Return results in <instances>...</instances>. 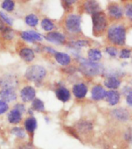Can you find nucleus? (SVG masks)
I'll use <instances>...</instances> for the list:
<instances>
[{"label":"nucleus","mask_w":132,"mask_h":149,"mask_svg":"<svg viewBox=\"0 0 132 149\" xmlns=\"http://www.w3.org/2000/svg\"><path fill=\"white\" fill-rule=\"evenodd\" d=\"M5 29H6V26H5L4 22H2V19H0V30H1V31H3Z\"/></svg>","instance_id":"43"},{"label":"nucleus","mask_w":132,"mask_h":149,"mask_svg":"<svg viewBox=\"0 0 132 149\" xmlns=\"http://www.w3.org/2000/svg\"><path fill=\"white\" fill-rule=\"evenodd\" d=\"M32 108L36 111L43 112L45 111V106L44 103L40 100V99H38V98H36L33 100V103H32Z\"/></svg>","instance_id":"29"},{"label":"nucleus","mask_w":132,"mask_h":149,"mask_svg":"<svg viewBox=\"0 0 132 149\" xmlns=\"http://www.w3.org/2000/svg\"><path fill=\"white\" fill-rule=\"evenodd\" d=\"M108 13L110 18L114 19H120L122 18L124 15L122 8L117 4H114V3H112L108 6Z\"/></svg>","instance_id":"11"},{"label":"nucleus","mask_w":132,"mask_h":149,"mask_svg":"<svg viewBox=\"0 0 132 149\" xmlns=\"http://www.w3.org/2000/svg\"><path fill=\"white\" fill-rule=\"evenodd\" d=\"M106 100L110 106H115L119 103L121 99V94L115 90H110L106 93Z\"/></svg>","instance_id":"13"},{"label":"nucleus","mask_w":132,"mask_h":149,"mask_svg":"<svg viewBox=\"0 0 132 149\" xmlns=\"http://www.w3.org/2000/svg\"><path fill=\"white\" fill-rule=\"evenodd\" d=\"M65 27L69 33L77 34L81 32V16L69 14L65 20Z\"/></svg>","instance_id":"5"},{"label":"nucleus","mask_w":132,"mask_h":149,"mask_svg":"<svg viewBox=\"0 0 132 149\" xmlns=\"http://www.w3.org/2000/svg\"><path fill=\"white\" fill-rule=\"evenodd\" d=\"M125 139L128 141V142L132 143V128L128 129V131H126L125 133Z\"/></svg>","instance_id":"38"},{"label":"nucleus","mask_w":132,"mask_h":149,"mask_svg":"<svg viewBox=\"0 0 132 149\" xmlns=\"http://www.w3.org/2000/svg\"><path fill=\"white\" fill-rule=\"evenodd\" d=\"M80 67L79 70L82 74L88 77H94L98 74H103L104 68L103 65L96 62H92L84 58H80Z\"/></svg>","instance_id":"2"},{"label":"nucleus","mask_w":132,"mask_h":149,"mask_svg":"<svg viewBox=\"0 0 132 149\" xmlns=\"http://www.w3.org/2000/svg\"><path fill=\"white\" fill-rule=\"evenodd\" d=\"M45 39L49 42L54 43L56 45L63 44L65 42L66 37L63 33L60 32H50L47 34Z\"/></svg>","instance_id":"9"},{"label":"nucleus","mask_w":132,"mask_h":149,"mask_svg":"<svg viewBox=\"0 0 132 149\" xmlns=\"http://www.w3.org/2000/svg\"><path fill=\"white\" fill-rule=\"evenodd\" d=\"M107 91L101 85H96L91 90V97L94 100H101L106 97Z\"/></svg>","instance_id":"14"},{"label":"nucleus","mask_w":132,"mask_h":149,"mask_svg":"<svg viewBox=\"0 0 132 149\" xmlns=\"http://www.w3.org/2000/svg\"><path fill=\"white\" fill-rule=\"evenodd\" d=\"M105 52L111 57H115L118 54V49L114 47H108L105 49Z\"/></svg>","instance_id":"34"},{"label":"nucleus","mask_w":132,"mask_h":149,"mask_svg":"<svg viewBox=\"0 0 132 149\" xmlns=\"http://www.w3.org/2000/svg\"><path fill=\"white\" fill-rule=\"evenodd\" d=\"M88 91V87L83 83L76 84L73 87V93L78 99H83L85 97Z\"/></svg>","instance_id":"12"},{"label":"nucleus","mask_w":132,"mask_h":149,"mask_svg":"<svg viewBox=\"0 0 132 149\" xmlns=\"http://www.w3.org/2000/svg\"><path fill=\"white\" fill-rule=\"evenodd\" d=\"M44 50L45 51H47V53H49V54H56V50L53 49V48H52V47H44Z\"/></svg>","instance_id":"41"},{"label":"nucleus","mask_w":132,"mask_h":149,"mask_svg":"<svg viewBox=\"0 0 132 149\" xmlns=\"http://www.w3.org/2000/svg\"><path fill=\"white\" fill-rule=\"evenodd\" d=\"M131 51L129 49L124 48V49H121L119 54V57L121 59H128L131 57Z\"/></svg>","instance_id":"35"},{"label":"nucleus","mask_w":132,"mask_h":149,"mask_svg":"<svg viewBox=\"0 0 132 149\" xmlns=\"http://www.w3.org/2000/svg\"><path fill=\"white\" fill-rule=\"evenodd\" d=\"M92 22L94 34H101L108 27L107 16L101 11L92 15Z\"/></svg>","instance_id":"3"},{"label":"nucleus","mask_w":132,"mask_h":149,"mask_svg":"<svg viewBox=\"0 0 132 149\" xmlns=\"http://www.w3.org/2000/svg\"><path fill=\"white\" fill-rule=\"evenodd\" d=\"M84 9H85L86 12L90 14H94L97 13V12H100V6L96 1H87V2L84 3Z\"/></svg>","instance_id":"19"},{"label":"nucleus","mask_w":132,"mask_h":149,"mask_svg":"<svg viewBox=\"0 0 132 149\" xmlns=\"http://www.w3.org/2000/svg\"><path fill=\"white\" fill-rule=\"evenodd\" d=\"M88 45V42L87 40H77V41H74V42H69V47L72 50L75 52H77L78 49H80L82 47H87ZM73 51V52H74Z\"/></svg>","instance_id":"25"},{"label":"nucleus","mask_w":132,"mask_h":149,"mask_svg":"<svg viewBox=\"0 0 132 149\" xmlns=\"http://www.w3.org/2000/svg\"><path fill=\"white\" fill-rule=\"evenodd\" d=\"M55 56V60L61 66H68L71 62V58L66 53H62V52H56V54L54 55Z\"/></svg>","instance_id":"17"},{"label":"nucleus","mask_w":132,"mask_h":149,"mask_svg":"<svg viewBox=\"0 0 132 149\" xmlns=\"http://www.w3.org/2000/svg\"><path fill=\"white\" fill-rule=\"evenodd\" d=\"M56 96L62 102H67L70 99V92L65 87H60L56 89Z\"/></svg>","instance_id":"16"},{"label":"nucleus","mask_w":132,"mask_h":149,"mask_svg":"<svg viewBox=\"0 0 132 149\" xmlns=\"http://www.w3.org/2000/svg\"><path fill=\"white\" fill-rule=\"evenodd\" d=\"M0 97L6 102H13L16 100L17 95L13 89H2L0 91Z\"/></svg>","instance_id":"15"},{"label":"nucleus","mask_w":132,"mask_h":149,"mask_svg":"<svg viewBox=\"0 0 132 149\" xmlns=\"http://www.w3.org/2000/svg\"><path fill=\"white\" fill-rule=\"evenodd\" d=\"M21 99L23 102H29L35 99L36 91L33 87L27 86L23 87L20 91Z\"/></svg>","instance_id":"10"},{"label":"nucleus","mask_w":132,"mask_h":149,"mask_svg":"<svg viewBox=\"0 0 132 149\" xmlns=\"http://www.w3.org/2000/svg\"><path fill=\"white\" fill-rule=\"evenodd\" d=\"M41 27H42V29H44L45 31L50 32L55 28V24L49 19L45 18L41 22Z\"/></svg>","instance_id":"28"},{"label":"nucleus","mask_w":132,"mask_h":149,"mask_svg":"<svg viewBox=\"0 0 132 149\" xmlns=\"http://www.w3.org/2000/svg\"><path fill=\"white\" fill-rule=\"evenodd\" d=\"M2 34H3L5 39H6V40H13L15 36V33L13 30L9 27H6V29L2 31Z\"/></svg>","instance_id":"32"},{"label":"nucleus","mask_w":132,"mask_h":149,"mask_svg":"<svg viewBox=\"0 0 132 149\" xmlns=\"http://www.w3.org/2000/svg\"><path fill=\"white\" fill-rule=\"evenodd\" d=\"M88 60L92 62H97L102 58V53L100 49L93 48L88 50Z\"/></svg>","instance_id":"23"},{"label":"nucleus","mask_w":132,"mask_h":149,"mask_svg":"<svg viewBox=\"0 0 132 149\" xmlns=\"http://www.w3.org/2000/svg\"><path fill=\"white\" fill-rule=\"evenodd\" d=\"M0 17L4 20L7 24L9 25V26H13V19L11 18V17H10L8 14L6 13L5 12H0Z\"/></svg>","instance_id":"33"},{"label":"nucleus","mask_w":132,"mask_h":149,"mask_svg":"<svg viewBox=\"0 0 132 149\" xmlns=\"http://www.w3.org/2000/svg\"><path fill=\"white\" fill-rule=\"evenodd\" d=\"M92 128L93 127H92L91 124L86 120H81L77 124V130L80 133H89L90 131H92Z\"/></svg>","instance_id":"24"},{"label":"nucleus","mask_w":132,"mask_h":149,"mask_svg":"<svg viewBox=\"0 0 132 149\" xmlns=\"http://www.w3.org/2000/svg\"><path fill=\"white\" fill-rule=\"evenodd\" d=\"M22 149H34L33 148L31 147V146H29V145H26V146H23Z\"/></svg>","instance_id":"44"},{"label":"nucleus","mask_w":132,"mask_h":149,"mask_svg":"<svg viewBox=\"0 0 132 149\" xmlns=\"http://www.w3.org/2000/svg\"><path fill=\"white\" fill-rule=\"evenodd\" d=\"M8 120L11 124H19L22 120V113L16 108H13L8 114Z\"/></svg>","instance_id":"18"},{"label":"nucleus","mask_w":132,"mask_h":149,"mask_svg":"<svg viewBox=\"0 0 132 149\" xmlns=\"http://www.w3.org/2000/svg\"><path fill=\"white\" fill-rule=\"evenodd\" d=\"M25 22L28 26L31 27L36 26L39 23L38 17L35 14H29L28 16H26L25 18Z\"/></svg>","instance_id":"27"},{"label":"nucleus","mask_w":132,"mask_h":149,"mask_svg":"<svg viewBox=\"0 0 132 149\" xmlns=\"http://www.w3.org/2000/svg\"><path fill=\"white\" fill-rule=\"evenodd\" d=\"M19 80L16 76L12 74H4L0 77V87L2 89H13L18 87Z\"/></svg>","instance_id":"6"},{"label":"nucleus","mask_w":132,"mask_h":149,"mask_svg":"<svg viewBox=\"0 0 132 149\" xmlns=\"http://www.w3.org/2000/svg\"><path fill=\"white\" fill-rule=\"evenodd\" d=\"M108 39L112 44L124 46L126 41V29L123 25H112L108 29Z\"/></svg>","instance_id":"1"},{"label":"nucleus","mask_w":132,"mask_h":149,"mask_svg":"<svg viewBox=\"0 0 132 149\" xmlns=\"http://www.w3.org/2000/svg\"><path fill=\"white\" fill-rule=\"evenodd\" d=\"M14 108H16V109H17L18 111H19L22 113H24L25 111H26L25 106L23 104H16L14 106Z\"/></svg>","instance_id":"39"},{"label":"nucleus","mask_w":132,"mask_h":149,"mask_svg":"<svg viewBox=\"0 0 132 149\" xmlns=\"http://www.w3.org/2000/svg\"><path fill=\"white\" fill-rule=\"evenodd\" d=\"M47 75V70L40 65H33L27 68L25 77L28 80L40 82Z\"/></svg>","instance_id":"4"},{"label":"nucleus","mask_w":132,"mask_h":149,"mask_svg":"<svg viewBox=\"0 0 132 149\" xmlns=\"http://www.w3.org/2000/svg\"><path fill=\"white\" fill-rule=\"evenodd\" d=\"M124 74L123 71L118 70L116 69H111V70H104L103 75H104L107 77H123Z\"/></svg>","instance_id":"26"},{"label":"nucleus","mask_w":132,"mask_h":149,"mask_svg":"<svg viewBox=\"0 0 132 149\" xmlns=\"http://www.w3.org/2000/svg\"><path fill=\"white\" fill-rule=\"evenodd\" d=\"M25 128L29 133H33L37 127V120L33 117L28 118L26 120H25L24 123Z\"/></svg>","instance_id":"22"},{"label":"nucleus","mask_w":132,"mask_h":149,"mask_svg":"<svg viewBox=\"0 0 132 149\" xmlns=\"http://www.w3.org/2000/svg\"><path fill=\"white\" fill-rule=\"evenodd\" d=\"M123 91V93H124V94H125L126 96H127L128 94V93H130V92L132 91V89H131V87H124L123 88V91Z\"/></svg>","instance_id":"42"},{"label":"nucleus","mask_w":132,"mask_h":149,"mask_svg":"<svg viewBox=\"0 0 132 149\" xmlns=\"http://www.w3.org/2000/svg\"><path fill=\"white\" fill-rule=\"evenodd\" d=\"M124 13L126 16L132 22V3H128L124 8Z\"/></svg>","instance_id":"36"},{"label":"nucleus","mask_w":132,"mask_h":149,"mask_svg":"<svg viewBox=\"0 0 132 149\" xmlns=\"http://www.w3.org/2000/svg\"><path fill=\"white\" fill-rule=\"evenodd\" d=\"M111 115L114 119L120 122H127L130 119V113L124 107H117L112 110Z\"/></svg>","instance_id":"7"},{"label":"nucleus","mask_w":132,"mask_h":149,"mask_svg":"<svg viewBox=\"0 0 132 149\" xmlns=\"http://www.w3.org/2000/svg\"><path fill=\"white\" fill-rule=\"evenodd\" d=\"M2 8L7 12H12L15 8V3L12 0H5L2 3Z\"/></svg>","instance_id":"30"},{"label":"nucleus","mask_w":132,"mask_h":149,"mask_svg":"<svg viewBox=\"0 0 132 149\" xmlns=\"http://www.w3.org/2000/svg\"><path fill=\"white\" fill-rule=\"evenodd\" d=\"M19 56L26 62H31L35 57L33 50L29 48H22L19 52Z\"/></svg>","instance_id":"21"},{"label":"nucleus","mask_w":132,"mask_h":149,"mask_svg":"<svg viewBox=\"0 0 132 149\" xmlns=\"http://www.w3.org/2000/svg\"><path fill=\"white\" fill-rule=\"evenodd\" d=\"M131 62H132V59H131Z\"/></svg>","instance_id":"45"},{"label":"nucleus","mask_w":132,"mask_h":149,"mask_svg":"<svg viewBox=\"0 0 132 149\" xmlns=\"http://www.w3.org/2000/svg\"><path fill=\"white\" fill-rule=\"evenodd\" d=\"M21 38L28 42H40L43 40V36L40 33L33 30L22 31L20 34Z\"/></svg>","instance_id":"8"},{"label":"nucleus","mask_w":132,"mask_h":149,"mask_svg":"<svg viewBox=\"0 0 132 149\" xmlns=\"http://www.w3.org/2000/svg\"><path fill=\"white\" fill-rule=\"evenodd\" d=\"M126 102H127L128 106L132 107V91L128 93L126 97Z\"/></svg>","instance_id":"40"},{"label":"nucleus","mask_w":132,"mask_h":149,"mask_svg":"<svg viewBox=\"0 0 132 149\" xmlns=\"http://www.w3.org/2000/svg\"><path fill=\"white\" fill-rule=\"evenodd\" d=\"M9 110V105L6 101L0 100V114H3Z\"/></svg>","instance_id":"37"},{"label":"nucleus","mask_w":132,"mask_h":149,"mask_svg":"<svg viewBox=\"0 0 132 149\" xmlns=\"http://www.w3.org/2000/svg\"><path fill=\"white\" fill-rule=\"evenodd\" d=\"M11 134L19 138H26V133L25 131L22 129V127H15L11 130Z\"/></svg>","instance_id":"31"},{"label":"nucleus","mask_w":132,"mask_h":149,"mask_svg":"<svg viewBox=\"0 0 132 149\" xmlns=\"http://www.w3.org/2000/svg\"><path fill=\"white\" fill-rule=\"evenodd\" d=\"M104 85L108 89L116 91L121 86V80L117 77H107L104 80Z\"/></svg>","instance_id":"20"}]
</instances>
